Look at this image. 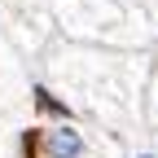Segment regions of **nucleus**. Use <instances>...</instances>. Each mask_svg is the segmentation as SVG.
Instances as JSON below:
<instances>
[{"mask_svg":"<svg viewBox=\"0 0 158 158\" xmlns=\"http://www.w3.org/2000/svg\"><path fill=\"white\" fill-rule=\"evenodd\" d=\"M44 154H48V158H84L88 145H84V136H79L75 127H57V132H48Z\"/></svg>","mask_w":158,"mask_h":158,"instance_id":"1","label":"nucleus"},{"mask_svg":"<svg viewBox=\"0 0 158 158\" xmlns=\"http://www.w3.org/2000/svg\"><path fill=\"white\" fill-rule=\"evenodd\" d=\"M136 158H158V154H136Z\"/></svg>","mask_w":158,"mask_h":158,"instance_id":"2","label":"nucleus"}]
</instances>
